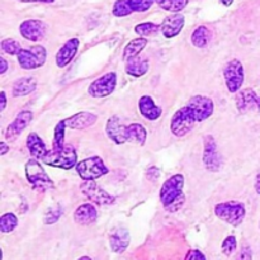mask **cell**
<instances>
[{"instance_id": "obj_1", "label": "cell", "mask_w": 260, "mask_h": 260, "mask_svg": "<svg viewBox=\"0 0 260 260\" xmlns=\"http://www.w3.org/2000/svg\"><path fill=\"white\" fill-rule=\"evenodd\" d=\"M25 177L30 187L37 192H46L53 188V182L41 167L38 159H32L25 164Z\"/></svg>"}, {"instance_id": "obj_2", "label": "cell", "mask_w": 260, "mask_h": 260, "mask_svg": "<svg viewBox=\"0 0 260 260\" xmlns=\"http://www.w3.org/2000/svg\"><path fill=\"white\" fill-rule=\"evenodd\" d=\"M215 213L225 222L233 226H239L245 218L246 210L244 203L238 201H229V202L218 203L215 207Z\"/></svg>"}, {"instance_id": "obj_3", "label": "cell", "mask_w": 260, "mask_h": 260, "mask_svg": "<svg viewBox=\"0 0 260 260\" xmlns=\"http://www.w3.org/2000/svg\"><path fill=\"white\" fill-rule=\"evenodd\" d=\"M76 160H78V156H76L75 149L73 146L66 145L60 151H55V150L48 151L46 156L42 159V161L45 164L50 165V167L70 170L71 168L76 167Z\"/></svg>"}, {"instance_id": "obj_4", "label": "cell", "mask_w": 260, "mask_h": 260, "mask_svg": "<svg viewBox=\"0 0 260 260\" xmlns=\"http://www.w3.org/2000/svg\"><path fill=\"white\" fill-rule=\"evenodd\" d=\"M46 48L43 46H32L29 48H22L17 55L18 63L24 70H35L40 69L46 62Z\"/></svg>"}, {"instance_id": "obj_5", "label": "cell", "mask_w": 260, "mask_h": 260, "mask_svg": "<svg viewBox=\"0 0 260 260\" xmlns=\"http://www.w3.org/2000/svg\"><path fill=\"white\" fill-rule=\"evenodd\" d=\"M196 123H197V119L194 114L190 111L189 107L185 106L174 113L170 122V131L177 137H183L189 134Z\"/></svg>"}, {"instance_id": "obj_6", "label": "cell", "mask_w": 260, "mask_h": 260, "mask_svg": "<svg viewBox=\"0 0 260 260\" xmlns=\"http://www.w3.org/2000/svg\"><path fill=\"white\" fill-rule=\"evenodd\" d=\"M76 173L83 180H95L108 173V168L104 165L99 156L88 157L76 164Z\"/></svg>"}, {"instance_id": "obj_7", "label": "cell", "mask_w": 260, "mask_h": 260, "mask_svg": "<svg viewBox=\"0 0 260 260\" xmlns=\"http://www.w3.org/2000/svg\"><path fill=\"white\" fill-rule=\"evenodd\" d=\"M183 187H184V177L182 174H175L165 180L160 190V201L165 208L184 196Z\"/></svg>"}, {"instance_id": "obj_8", "label": "cell", "mask_w": 260, "mask_h": 260, "mask_svg": "<svg viewBox=\"0 0 260 260\" xmlns=\"http://www.w3.org/2000/svg\"><path fill=\"white\" fill-rule=\"evenodd\" d=\"M223 78H225L226 86L230 93H236L240 90L244 84V79H245L243 63L238 58L229 61L223 68Z\"/></svg>"}, {"instance_id": "obj_9", "label": "cell", "mask_w": 260, "mask_h": 260, "mask_svg": "<svg viewBox=\"0 0 260 260\" xmlns=\"http://www.w3.org/2000/svg\"><path fill=\"white\" fill-rule=\"evenodd\" d=\"M117 85V75L116 73H107L101 78L95 79L93 83L89 85V94L93 98H104V96L111 95L114 91Z\"/></svg>"}, {"instance_id": "obj_10", "label": "cell", "mask_w": 260, "mask_h": 260, "mask_svg": "<svg viewBox=\"0 0 260 260\" xmlns=\"http://www.w3.org/2000/svg\"><path fill=\"white\" fill-rule=\"evenodd\" d=\"M190 108V111L194 114L197 122H203L207 118H210L213 114L215 104L211 98L206 95H196L190 98V101L187 104Z\"/></svg>"}, {"instance_id": "obj_11", "label": "cell", "mask_w": 260, "mask_h": 260, "mask_svg": "<svg viewBox=\"0 0 260 260\" xmlns=\"http://www.w3.org/2000/svg\"><path fill=\"white\" fill-rule=\"evenodd\" d=\"M80 189L91 202L96 203V205L107 206L112 205L114 202L113 196L102 189L94 180H84L83 184L80 185Z\"/></svg>"}, {"instance_id": "obj_12", "label": "cell", "mask_w": 260, "mask_h": 260, "mask_svg": "<svg viewBox=\"0 0 260 260\" xmlns=\"http://www.w3.org/2000/svg\"><path fill=\"white\" fill-rule=\"evenodd\" d=\"M203 164L210 172H218L221 168V157L218 154L217 145L212 136L205 137V150H203Z\"/></svg>"}, {"instance_id": "obj_13", "label": "cell", "mask_w": 260, "mask_h": 260, "mask_svg": "<svg viewBox=\"0 0 260 260\" xmlns=\"http://www.w3.org/2000/svg\"><path fill=\"white\" fill-rule=\"evenodd\" d=\"M47 25L38 19H27L19 25V32L25 40L32 41V42H37V41L42 40L45 36Z\"/></svg>"}, {"instance_id": "obj_14", "label": "cell", "mask_w": 260, "mask_h": 260, "mask_svg": "<svg viewBox=\"0 0 260 260\" xmlns=\"http://www.w3.org/2000/svg\"><path fill=\"white\" fill-rule=\"evenodd\" d=\"M32 119L33 113L30 111L19 112L18 116L15 117L14 121L8 126L7 131H5V137H7V140H9V141L17 140L18 136L23 132V129L32 122Z\"/></svg>"}, {"instance_id": "obj_15", "label": "cell", "mask_w": 260, "mask_h": 260, "mask_svg": "<svg viewBox=\"0 0 260 260\" xmlns=\"http://www.w3.org/2000/svg\"><path fill=\"white\" fill-rule=\"evenodd\" d=\"M106 132L109 139L117 145L127 142V126L121 122L118 116H112L106 126Z\"/></svg>"}, {"instance_id": "obj_16", "label": "cell", "mask_w": 260, "mask_h": 260, "mask_svg": "<svg viewBox=\"0 0 260 260\" xmlns=\"http://www.w3.org/2000/svg\"><path fill=\"white\" fill-rule=\"evenodd\" d=\"M79 45H80V42H79L78 38H70L69 41H66L56 55V65L61 69L68 66L75 57Z\"/></svg>"}, {"instance_id": "obj_17", "label": "cell", "mask_w": 260, "mask_h": 260, "mask_svg": "<svg viewBox=\"0 0 260 260\" xmlns=\"http://www.w3.org/2000/svg\"><path fill=\"white\" fill-rule=\"evenodd\" d=\"M185 18L182 14H173L169 15L164 19V22L160 25V30L164 35V37L173 38L175 36L179 35L182 32L183 27H184Z\"/></svg>"}, {"instance_id": "obj_18", "label": "cell", "mask_w": 260, "mask_h": 260, "mask_svg": "<svg viewBox=\"0 0 260 260\" xmlns=\"http://www.w3.org/2000/svg\"><path fill=\"white\" fill-rule=\"evenodd\" d=\"M96 119H98L96 114L90 113V112H79V113L63 119V121H65L68 128L85 129L93 126L96 122Z\"/></svg>"}, {"instance_id": "obj_19", "label": "cell", "mask_w": 260, "mask_h": 260, "mask_svg": "<svg viewBox=\"0 0 260 260\" xmlns=\"http://www.w3.org/2000/svg\"><path fill=\"white\" fill-rule=\"evenodd\" d=\"M258 99L259 96L256 95V93L253 89H243L236 95V107H238L239 112L245 113V112L253 109L254 107H258Z\"/></svg>"}, {"instance_id": "obj_20", "label": "cell", "mask_w": 260, "mask_h": 260, "mask_svg": "<svg viewBox=\"0 0 260 260\" xmlns=\"http://www.w3.org/2000/svg\"><path fill=\"white\" fill-rule=\"evenodd\" d=\"M139 109L142 117L149 121H156L160 118L162 111L159 106L154 102V99L149 95H142L139 101Z\"/></svg>"}, {"instance_id": "obj_21", "label": "cell", "mask_w": 260, "mask_h": 260, "mask_svg": "<svg viewBox=\"0 0 260 260\" xmlns=\"http://www.w3.org/2000/svg\"><path fill=\"white\" fill-rule=\"evenodd\" d=\"M98 217L96 208L91 203H84L79 206L74 212V221L79 225H90Z\"/></svg>"}, {"instance_id": "obj_22", "label": "cell", "mask_w": 260, "mask_h": 260, "mask_svg": "<svg viewBox=\"0 0 260 260\" xmlns=\"http://www.w3.org/2000/svg\"><path fill=\"white\" fill-rule=\"evenodd\" d=\"M109 245L113 253L121 254L128 248L129 245V233L126 229H116L111 234L109 238Z\"/></svg>"}, {"instance_id": "obj_23", "label": "cell", "mask_w": 260, "mask_h": 260, "mask_svg": "<svg viewBox=\"0 0 260 260\" xmlns=\"http://www.w3.org/2000/svg\"><path fill=\"white\" fill-rule=\"evenodd\" d=\"M27 147L29 150V154L32 155L35 159L42 160L48 152L47 147H46L43 140L38 136L36 132H30L27 137Z\"/></svg>"}, {"instance_id": "obj_24", "label": "cell", "mask_w": 260, "mask_h": 260, "mask_svg": "<svg viewBox=\"0 0 260 260\" xmlns=\"http://www.w3.org/2000/svg\"><path fill=\"white\" fill-rule=\"evenodd\" d=\"M149 71V60L141 57H134L126 61V73L134 78H141Z\"/></svg>"}, {"instance_id": "obj_25", "label": "cell", "mask_w": 260, "mask_h": 260, "mask_svg": "<svg viewBox=\"0 0 260 260\" xmlns=\"http://www.w3.org/2000/svg\"><path fill=\"white\" fill-rule=\"evenodd\" d=\"M36 86H37V81L35 78H29V76H25V78L18 79L17 81L13 85V95L14 96H24L30 94L32 91L36 90Z\"/></svg>"}, {"instance_id": "obj_26", "label": "cell", "mask_w": 260, "mask_h": 260, "mask_svg": "<svg viewBox=\"0 0 260 260\" xmlns=\"http://www.w3.org/2000/svg\"><path fill=\"white\" fill-rule=\"evenodd\" d=\"M147 45V40L144 37H140V38H135V40L129 41L128 43L126 45L123 50V55H122V58L124 61H128L131 58L136 57L139 56L140 52H142L145 47Z\"/></svg>"}, {"instance_id": "obj_27", "label": "cell", "mask_w": 260, "mask_h": 260, "mask_svg": "<svg viewBox=\"0 0 260 260\" xmlns=\"http://www.w3.org/2000/svg\"><path fill=\"white\" fill-rule=\"evenodd\" d=\"M146 137L147 132L142 124L132 123L127 126V142H134L142 146L146 142Z\"/></svg>"}, {"instance_id": "obj_28", "label": "cell", "mask_w": 260, "mask_h": 260, "mask_svg": "<svg viewBox=\"0 0 260 260\" xmlns=\"http://www.w3.org/2000/svg\"><path fill=\"white\" fill-rule=\"evenodd\" d=\"M211 33L208 30L207 27L205 25H201L198 27L194 32L192 33V43L198 48H203L207 46L208 41H210Z\"/></svg>"}, {"instance_id": "obj_29", "label": "cell", "mask_w": 260, "mask_h": 260, "mask_svg": "<svg viewBox=\"0 0 260 260\" xmlns=\"http://www.w3.org/2000/svg\"><path fill=\"white\" fill-rule=\"evenodd\" d=\"M66 127L65 121H61L56 124L55 127V134H53V144H52V150L55 151H60L65 147V129Z\"/></svg>"}, {"instance_id": "obj_30", "label": "cell", "mask_w": 260, "mask_h": 260, "mask_svg": "<svg viewBox=\"0 0 260 260\" xmlns=\"http://www.w3.org/2000/svg\"><path fill=\"white\" fill-rule=\"evenodd\" d=\"M160 8L168 12L178 13L188 5V0H155Z\"/></svg>"}, {"instance_id": "obj_31", "label": "cell", "mask_w": 260, "mask_h": 260, "mask_svg": "<svg viewBox=\"0 0 260 260\" xmlns=\"http://www.w3.org/2000/svg\"><path fill=\"white\" fill-rule=\"evenodd\" d=\"M18 225V218L14 213H4L0 217V231L3 234H8L14 231V229Z\"/></svg>"}, {"instance_id": "obj_32", "label": "cell", "mask_w": 260, "mask_h": 260, "mask_svg": "<svg viewBox=\"0 0 260 260\" xmlns=\"http://www.w3.org/2000/svg\"><path fill=\"white\" fill-rule=\"evenodd\" d=\"M61 215H62V207L60 205H55L45 213L43 222H45V225H52L60 220Z\"/></svg>"}, {"instance_id": "obj_33", "label": "cell", "mask_w": 260, "mask_h": 260, "mask_svg": "<svg viewBox=\"0 0 260 260\" xmlns=\"http://www.w3.org/2000/svg\"><path fill=\"white\" fill-rule=\"evenodd\" d=\"M2 50L8 55L14 56L19 53V51L22 50V46L18 41L13 40V38H5L2 41Z\"/></svg>"}, {"instance_id": "obj_34", "label": "cell", "mask_w": 260, "mask_h": 260, "mask_svg": "<svg viewBox=\"0 0 260 260\" xmlns=\"http://www.w3.org/2000/svg\"><path fill=\"white\" fill-rule=\"evenodd\" d=\"M155 0H126L131 12H146L151 8Z\"/></svg>"}, {"instance_id": "obj_35", "label": "cell", "mask_w": 260, "mask_h": 260, "mask_svg": "<svg viewBox=\"0 0 260 260\" xmlns=\"http://www.w3.org/2000/svg\"><path fill=\"white\" fill-rule=\"evenodd\" d=\"M160 29L159 25L154 24V23H141V24H137L136 27H135V32L137 33V35H140L141 37H144V36H149V35H152V33H156L157 30Z\"/></svg>"}, {"instance_id": "obj_36", "label": "cell", "mask_w": 260, "mask_h": 260, "mask_svg": "<svg viewBox=\"0 0 260 260\" xmlns=\"http://www.w3.org/2000/svg\"><path fill=\"white\" fill-rule=\"evenodd\" d=\"M131 13V9L127 5L126 0H116L113 5V15H116V17H126Z\"/></svg>"}, {"instance_id": "obj_37", "label": "cell", "mask_w": 260, "mask_h": 260, "mask_svg": "<svg viewBox=\"0 0 260 260\" xmlns=\"http://www.w3.org/2000/svg\"><path fill=\"white\" fill-rule=\"evenodd\" d=\"M236 246H238V243H236V238H235V236L230 235V236H228L225 240H223L221 249H222V253L225 254L226 256H231L234 254V251L236 250Z\"/></svg>"}, {"instance_id": "obj_38", "label": "cell", "mask_w": 260, "mask_h": 260, "mask_svg": "<svg viewBox=\"0 0 260 260\" xmlns=\"http://www.w3.org/2000/svg\"><path fill=\"white\" fill-rule=\"evenodd\" d=\"M236 260H253V253H251V249L249 246L241 249V251L239 253Z\"/></svg>"}, {"instance_id": "obj_39", "label": "cell", "mask_w": 260, "mask_h": 260, "mask_svg": "<svg viewBox=\"0 0 260 260\" xmlns=\"http://www.w3.org/2000/svg\"><path fill=\"white\" fill-rule=\"evenodd\" d=\"M185 260H206V256L205 254L201 253L200 250H192L188 253Z\"/></svg>"}, {"instance_id": "obj_40", "label": "cell", "mask_w": 260, "mask_h": 260, "mask_svg": "<svg viewBox=\"0 0 260 260\" xmlns=\"http://www.w3.org/2000/svg\"><path fill=\"white\" fill-rule=\"evenodd\" d=\"M0 102H2L0 111H4L5 106H7V96H5V91H2V93H0Z\"/></svg>"}, {"instance_id": "obj_41", "label": "cell", "mask_w": 260, "mask_h": 260, "mask_svg": "<svg viewBox=\"0 0 260 260\" xmlns=\"http://www.w3.org/2000/svg\"><path fill=\"white\" fill-rule=\"evenodd\" d=\"M0 63H2V68H0V74H4L8 70V62L5 61L4 57H0Z\"/></svg>"}, {"instance_id": "obj_42", "label": "cell", "mask_w": 260, "mask_h": 260, "mask_svg": "<svg viewBox=\"0 0 260 260\" xmlns=\"http://www.w3.org/2000/svg\"><path fill=\"white\" fill-rule=\"evenodd\" d=\"M8 150H9V146H8L7 144H5L4 141L0 142V155H5L8 152Z\"/></svg>"}, {"instance_id": "obj_43", "label": "cell", "mask_w": 260, "mask_h": 260, "mask_svg": "<svg viewBox=\"0 0 260 260\" xmlns=\"http://www.w3.org/2000/svg\"><path fill=\"white\" fill-rule=\"evenodd\" d=\"M23 3H53L55 0H20Z\"/></svg>"}, {"instance_id": "obj_44", "label": "cell", "mask_w": 260, "mask_h": 260, "mask_svg": "<svg viewBox=\"0 0 260 260\" xmlns=\"http://www.w3.org/2000/svg\"><path fill=\"white\" fill-rule=\"evenodd\" d=\"M255 190L258 194H260V174L258 175V178H256V182H255Z\"/></svg>"}, {"instance_id": "obj_45", "label": "cell", "mask_w": 260, "mask_h": 260, "mask_svg": "<svg viewBox=\"0 0 260 260\" xmlns=\"http://www.w3.org/2000/svg\"><path fill=\"white\" fill-rule=\"evenodd\" d=\"M220 2L222 3L223 5H226V7H230V5L234 3V0H220Z\"/></svg>"}, {"instance_id": "obj_46", "label": "cell", "mask_w": 260, "mask_h": 260, "mask_svg": "<svg viewBox=\"0 0 260 260\" xmlns=\"http://www.w3.org/2000/svg\"><path fill=\"white\" fill-rule=\"evenodd\" d=\"M78 260H91L89 256H81V258H79Z\"/></svg>"}, {"instance_id": "obj_47", "label": "cell", "mask_w": 260, "mask_h": 260, "mask_svg": "<svg viewBox=\"0 0 260 260\" xmlns=\"http://www.w3.org/2000/svg\"><path fill=\"white\" fill-rule=\"evenodd\" d=\"M256 108H258V111H259V113H260V96H259V99H258V107H256Z\"/></svg>"}]
</instances>
